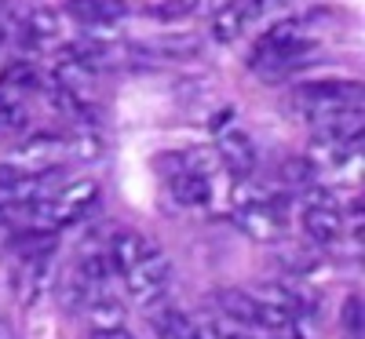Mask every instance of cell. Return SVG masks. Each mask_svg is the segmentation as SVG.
<instances>
[{
  "label": "cell",
  "mask_w": 365,
  "mask_h": 339,
  "mask_svg": "<svg viewBox=\"0 0 365 339\" xmlns=\"http://www.w3.org/2000/svg\"><path fill=\"white\" fill-rule=\"evenodd\" d=\"M299 223H303V234H307L314 244L329 249L344 237V215L336 208V197H332L325 187H307L303 190V208H299Z\"/></svg>",
  "instance_id": "cell-6"
},
{
  "label": "cell",
  "mask_w": 365,
  "mask_h": 339,
  "mask_svg": "<svg viewBox=\"0 0 365 339\" xmlns=\"http://www.w3.org/2000/svg\"><path fill=\"white\" fill-rule=\"evenodd\" d=\"M216 161L234 175V179H249L256 175V165H259V150L256 142L241 132V128H227L216 142Z\"/></svg>",
  "instance_id": "cell-9"
},
{
  "label": "cell",
  "mask_w": 365,
  "mask_h": 339,
  "mask_svg": "<svg viewBox=\"0 0 365 339\" xmlns=\"http://www.w3.org/2000/svg\"><path fill=\"white\" fill-rule=\"evenodd\" d=\"M91 339H135L125 325H117V328H99V332H91Z\"/></svg>",
  "instance_id": "cell-19"
},
{
  "label": "cell",
  "mask_w": 365,
  "mask_h": 339,
  "mask_svg": "<svg viewBox=\"0 0 365 339\" xmlns=\"http://www.w3.org/2000/svg\"><path fill=\"white\" fill-rule=\"evenodd\" d=\"M190 11H197V0H161V4L154 8V15L161 22H175V19L190 15Z\"/></svg>",
  "instance_id": "cell-16"
},
{
  "label": "cell",
  "mask_w": 365,
  "mask_h": 339,
  "mask_svg": "<svg viewBox=\"0 0 365 339\" xmlns=\"http://www.w3.org/2000/svg\"><path fill=\"white\" fill-rule=\"evenodd\" d=\"M259 22V8L256 0H230V4H223L220 11H212V41L216 44H234L245 29Z\"/></svg>",
  "instance_id": "cell-10"
},
{
  "label": "cell",
  "mask_w": 365,
  "mask_h": 339,
  "mask_svg": "<svg viewBox=\"0 0 365 339\" xmlns=\"http://www.w3.org/2000/svg\"><path fill=\"white\" fill-rule=\"evenodd\" d=\"M234 223L245 230L252 241H285L289 237V215L282 194H267L256 201L234 204Z\"/></svg>",
  "instance_id": "cell-5"
},
{
  "label": "cell",
  "mask_w": 365,
  "mask_h": 339,
  "mask_svg": "<svg viewBox=\"0 0 365 339\" xmlns=\"http://www.w3.org/2000/svg\"><path fill=\"white\" fill-rule=\"evenodd\" d=\"M15 29H19V19L11 15V8L0 0V48H8L15 41Z\"/></svg>",
  "instance_id": "cell-17"
},
{
  "label": "cell",
  "mask_w": 365,
  "mask_h": 339,
  "mask_svg": "<svg viewBox=\"0 0 365 339\" xmlns=\"http://www.w3.org/2000/svg\"><path fill=\"white\" fill-rule=\"evenodd\" d=\"M292 106L307 117H329L344 110H361V84L358 80H314V84H296L292 88Z\"/></svg>",
  "instance_id": "cell-4"
},
{
  "label": "cell",
  "mask_w": 365,
  "mask_h": 339,
  "mask_svg": "<svg viewBox=\"0 0 365 339\" xmlns=\"http://www.w3.org/2000/svg\"><path fill=\"white\" fill-rule=\"evenodd\" d=\"M120 281H125L128 296L143 306L165 299L168 285H172V259L168 252L161 249L158 241H146V249L120 270Z\"/></svg>",
  "instance_id": "cell-3"
},
{
  "label": "cell",
  "mask_w": 365,
  "mask_h": 339,
  "mask_svg": "<svg viewBox=\"0 0 365 339\" xmlns=\"http://www.w3.org/2000/svg\"><path fill=\"white\" fill-rule=\"evenodd\" d=\"M340 321H344L347 339H361V332H365V306H361V296H358V292H351V296L344 299Z\"/></svg>",
  "instance_id": "cell-15"
},
{
  "label": "cell",
  "mask_w": 365,
  "mask_h": 339,
  "mask_svg": "<svg viewBox=\"0 0 365 339\" xmlns=\"http://www.w3.org/2000/svg\"><path fill=\"white\" fill-rule=\"evenodd\" d=\"M81 318L88 321L91 332H99V328H117V325H125V303L117 299V292H96V296L84 303Z\"/></svg>",
  "instance_id": "cell-13"
},
{
  "label": "cell",
  "mask_w": 365,
  "mask_h": 339,
  "mask_svg": "<svg viewBox=\"0 0 365 339\" xmlns=\"http://www.w3.org/2000/svg\"><path fill=\"white\" fill-rule=\"evenodd\" d=\"M37 91H44V77L29 58H15L0 73V103H22L26 95H37Z\"/></svg>",
  "instance_id": "cell-11"
},
{
  "label": "cell",
  "mask_w": 365,
  "mask_h": 339,
  "mask_svg": "<svg viewBox=\"0 0 365 339\" xmlns=\"http://www.w3.org/2000/svg\"><path fill=\"white\" fill-rule=\"evenodd\" d=\"M223 4H230V0H197V8H201V11H208V15H212V11H220Z\"/></svg>",
  "instance_id": "cell-20"
},
{
  "label": "cell",
  "mask_w": 365,
  "mask_h": 339,
  "mask_svg": "<svg viewBox=\"0 0 365 339\" xmlns=\"http://www.w3.org/2000/svg\"><path fill=\"white\" fill-rule=\"evenodd\" d=\"M322 58V44L311 37L307 22L285 19L274 22L249 51V70L263 80H289L292 73L314 66Z\"/></svg>",
  "instance_id": "cell-1"
},
{
  "label": "cell",
  "mask_w": 365,
  "mask_h": 339,
  "mask_svg": "<svg viewBox=\"0 0 365 339\" xmlns=\"http://www.w3.org/2000/svg\"><path fill=\"white\" fill-rule=\"evenodd\" d=\"M150 325H154L158 339H212L208 321L175 303H150Z\"/></svg>",
  "instance_id": "cell-8"
},
{
  "label": "cell",
  "mask_w": 365,
  "mask_h": 339,
  "mask_svg": "<svg viewBox=\"0 0 365 339\" xmlns=\"http://www.w3.org/2000/svg\"><path fill=\"white\" fill-rule=\"evenodd\" d=\"M285 266H289L292 273H311V270L318 266V256H311V252H292V256L285 259Z\"/></svg>",
  "instance_id": "cell-18"
},
{
  "label": "cell",
  "mask_w": 365,
  "mask_h": 339,
  "mask_svg": "<svg viewBox=\"0 0 365 339\" xmlns=\"http://www.w3.org/2000/svg\"><path fill=\"white\" fill-rule=\"evenodd\" d=\"M278 175H282V182H285L292 194H303L307 187H314V182H318V165L307 161V157H289L278 168Z\"/></svg>",
  "instance_id": "cell-14"
},
{
  "label": "cell",
  "mask_w": 365,
  "mask_h": 339,
  "mask_svg": "<svg viewBox=\"0 0 365 339\" xmlns=\"http://www.w3.org/2000/svg\"><path fill=\"white\" fill-rule=\"evenodd\" d=\"M55 277V249H41V252H19V266H15V292L22 306H37L41 296L51 288Z\"/></svg>",
  "instance_id": "cell-7"
},
{
  "label": "cell",
  "mask_w": 365,
  "mask_h": 339,
  "mask_svg": "<svg viewBox=\"0 0 365 339\" xmlns=\"http://www.w3.org/2000/svg\"><path fill=\"white\" fill-rule=\"evenodd\" d=\"M212 306L237 321V325H245V328H256V332H270V335H282L289 328H296V318L278 311V306H270L267 299H259L256 292H245V288H220L216 296H212Z\"/></svg>",
  "instance_id": "cell-2"
},
{
  "label": "cell",
  "mask_w": 365,
  "mask_h": 339,
  "mask_svg": "<svg viewBox=\"0 0 365 339\" xmlns=\"http://www.w3.org/2000/svg\"><path fill=\"white\" fill-rule=\"evenodd\" d=\"M168 190H172V197L182 208H208V201H212V175L175 168V172H168Z\"/></svg>",
  "instance_id": "cell-12"
}]
</instances>
